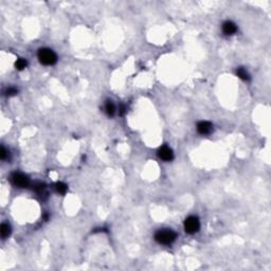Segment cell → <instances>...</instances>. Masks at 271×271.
Wrapping results in <instances>:
<instances>
[{"instance_id":"6da1fadb","label":"cell","mask_w":271,"mask_h":271,"mask_svg":"<svg viewBox=\"0 0 271 271\" xmlns=\"http://www.w3.org/2000/svg\"><path fill=\"white\" fill-rule=\"evenodd\" d=\"M155 240L159 244L162 245H171L176 240V233L172 230H159L155 234Z\"/></svg>"},{"instance_id":"7a4b0ae2","label":"cell","mask_w":271,"mask_h":271,"mask_svg":"<svg viewBox=\"0 0 271 271\" xmlns=\"http://www.w3.org/2000/svg\"><path fill=\"white\" fill-rule=\"evenodd\" d=\"M38 59L39 62L46 66L54 65L57 60L56 54L50 49H40L38 51Z\"/></svg>"},{"instance_id":"3957f363","label":"cell","mask_w":271,"mask_h":271,"mask_svg":"<svg viewBox=\"0 0 271 271\" xmlns=\"http://www.w3.org/2000/svg\"><path fill=\"white\" fill-rule=\"evenodd\" d=\"M199 227H200V223L197 217L191 216V217L186 218L184 221V229H185V231L188 233H190V234H193V233L197 232L198 230H199Z\"/></svg>"},{"instance_id":"277c9868","label":"cell","mask_w":271,"mask_h":271,"mask_svg":"<svg viewBox=\"0 0 271 271\" xmlns=\"http://www.w3.org/2000/svg\"><path fill=\"white\" fill-rule=\"evenodd\" d=\"M12 182L18 188H27L29 186V178L22 173H14L11 176Z\"/></svg>"},{"instance_id":"5b68a950","label":"cell","mask_w":271,"mask_h":271,"mask_svg":"<svg viewBox=\"0 0 271 271\" xmlns=\"http://www.w3.org/2000/svg\"><path fill=\"white\" fill-rule=\"evenodd\" d=\"M158 156L161 158L162 160H164V161H171L172 159H173V151H172V150L168 146H167V145H164V146L160 147L159 150H158Z\"/></svg>"},{"instance_id":"8992f818","label":"cell","mask_w":271,"mask_h":271,"mask_svg":"<svg viewBox=\"0 0 271 271\" xmlns=\"http://www.w3.org/2000/svg\"><path fill=\"white\" fill-rule=\"evenodd\" d=\"M197 130L201 135H209L213 130V125L210 123V122L201 121L197 124Z\"/></svg>"},{"instance_id":"52a82bcc","label":"cell","mask_w":271,"mask_h":271,"mask_svg":"<svg viewBox=\"0 0 271 271\" xmlns=\"http://www.w3.org/2000/svg\"><path fill=\"white\" fill-rule=\"evenodd\" d=\"M236 30H237L236 25H235V23L232 22V21H226L225 23H223V33L227 34V35L234 34L235 32H236Z\"/></svg>"},{"instance_id":"ba28073f","label":"cell","mask_w":271,"mask_h":271,"mask_svg":"<svg viewBox=\"0 0 271 271\" xmlns=\"http://www.w3.org/2000/svg\"><path fill=\"white\" fill-rule=\"evenodd\" d=\"M0 233H1L2 238H7L11 233V228L8 223H2L0 227Z\"/></svg>"},{"instance_id":"9c48e42d","label":"cell","mask_w":271,"mask_h":271,"mask_svg":"<svg viewBox=\"0 0 271 271\" xmlns=\"http://www.w3.org/2000/svg\"><path fill=\"white\" fill-rule=\"evenodd\" d=\"M236 74H237V76H238V77H240L241 80H244V81H248V80H250V75H249V73H248V72H247V70H246V69H244V68H238V69L236 70Z\"/></svg>"},{"instance_id":"30bf717a","label":"cell","mask_w":271,"mask_h":271,"mask_svg":"<svg viewBox=\"0 0 271 271\" xmlns=\"http://www.w3.org/2000/svg\"><path fill=\"white\" fill-rule=\"evenodd\" d=\"M105 110H106V112L108 116H113V113L116 112L115 104H113L111 101H107L106 105H105Z\"/></svg>"},{"instance_id":"8fae6325","label":"cell","mask_w":271,"mask_h":271,"mask_svg":"<svg viewBox=\"0 0 271 271\" xmlns=\"http://www.w3.org/2000/svg\"><path fill=\"white\" fill-rule=\"evenodd\" d=\"M27 65H28L27 60L23 59V58H19V59L17 60L16 64H15V67L18 70H22V69H25V67H27Z\"/></svg>"},{"instance_id":"7c38bea8","label":"cell","mask_w":271,"mask_h":271,"mask_svg":"<svg viewBox=\"0 0 271 271\" xmlns=\"http://www.w3.org/2000/svg\"><path fill=\"white\" fill-rule=\"evenodd\" d=\"M56 191H57V193H59V194H65L67 192V185L65 184V183H62V182L57 183Z\"/></svg>"},{"instance_id":"4fadbf2b","label":"cell","mask_w":271,"mask_h":271,"mask_svg":"<svg viewBox=\"0 0 271 271\" xmlns=\"http://www.w3.org/2000/svg\"><path fill=\"white\" fill-rule=\"evenodd\" d=\"M34 189H35V191H37V192H42V191L45 190V184L42 183V182H38V183H36V184H35Z\"/></svg>"},{"instance_id":"5bb4252c","label":"cell","mask_w":271,"mask_h":271,"mask_svg":"<svg viewBox=\"0 0 271 271\" xmlns=\"http://www.w3.org/2000/svg\"><path fill=\"white\" fill-rule=\"evenodd\" d=\"M7 155H8V151L5 150V148L3 146H1V150H0V158L2 160H4L7 158Z\"/></svg>"},{"instance_id":"9a60e30c","label":"cell","mask_w":271,"mask_h":271,"mask_svg":"<svg viewBox=\"0 0 271 271\" xmlns=\"http://www.w3.org/2000/svg\"><path fill=\"white\" fill-rule=\"evenodd\" d=\"M16 93H17V90L15 88H12V87L11 88H8L7 90V95H10V97L11 95H15Z\"/></svg>"}]
</instances>
